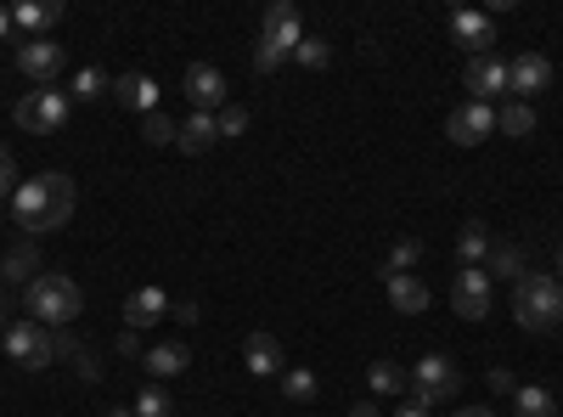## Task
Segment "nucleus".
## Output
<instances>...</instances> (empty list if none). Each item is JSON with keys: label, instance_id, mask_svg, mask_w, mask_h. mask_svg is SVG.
<instances>
[{"label": "nucleus", "instance_id": "nucleus-40", "mask_svg": "<svg viewBox=\"0 0 563 417\" xmlns=\"http://www.w3.org/2000/svg\"><path fill=\"white\" fill-rule=\"evenodd\" d=\"M451 417H496V411H490V406H456Z\"/></svg>", "mask_w": 563, "mask_h": 417}, {"label": "nucleus", "instance_id": "nucleus-21", "mask_svg": "<svg viewBox=\"0 0 563 417\" xmlns=\"http://www.w3.org/2000/svg\"><path fill=\"white\" fill-rule=\"evenodd\" d=\"M34 276H40V249L34 243L0 249V283H34Z\"/></svg>", "mask_w": 563, "mask_h": 417}, {"label": "nucleus", "instance_id": "nucleus-7", "mask_svg": "<svg viewBox=\"0 0 563 417\" xmlns=\"http://www.w3.org/2000/svg\"><path fill=\"white\" fill-rule=\"evenodd\" d=\"M0 344H7V355L18 366H29V373H40V366L57 361V333L40 328V321H12V328L0 333Z\"/></svg>", "mask_w": 563, "mask_h": 417}, {"label": "nucleus", "instance_id": "nucleus-41", "mask_svg": "<svg viewBox=\"0 0 563 417\" xmlns=\"http://www.w3.org/2000/svg\"><path fill=\"white\" fill-rule=\"evenodd\" d=\"M12 29H18V23H12V7H0V40H7Z\"/></svg>", "mask_w": 563, "mask_h": 417}, {"label": "nucleus", "instance_id": "nucleus-12", "mask_svg": "<svg viewBox=\"0 0 563 417\" xmlns=\"http://www.w3.org/2000/svg\"><path fill=\"white\" fill-rule=\"evenodd\" d=\"M507 90H512V102H530L541 90H552V63L541 52H519L507 63Z\"/></svg>", "mask_w": 563, "mask_h": 417}, {"label": "nucleus", "instance_id": "nucleus-3", "mask_svg": "<svg viewBox=\"0 0 563 417\" xmlns=\"http://www.w3.org/2000/svg\"><path fill=\"white\" fill-rule=\"evenodd\" d=\"M299 40H305L299 7H294V0H271L265 18H260V40H254V68L260 74H276L282 63L299 52Z\"/></svg>", "mask_w": 563, "mask_h": 417}, {"label": "nucleus", "instance_id": "nucleus-34", "mask_svg": "<svg viewBox=\"0 0 563 417\" xmlns=\"http://www.w3.org/2000/svg\"><path fill=\"white\" fill-rule=\"evenodd\" d=\"M214 130H220V135H231V142H238V135L249 130V113H243V108H231V102H225V108L214 113Z\"/></svg>", "mask_w": 563, "mask_h": 417}, {"label": "nucleus", "instance_id": "nucleus-39", "mask_svg": "<svg viewBox=\"0 0 563 417\" xmlns=\"http://www.w3.org/2000/svg\"><path fill=\"white\" fill-rule=\"evenodd\" d=\"M395 417H429V406H422V400H406V406H400Z\"/></svg>", "mask_w": 563, "mask_h": 417}, {"label": "nucleus", "instance_id": "nucleus-44", "mask_svg": "<svg viewBox=\"0 0 563 417\" xmlns=\"http://www.w3.org/2000/svg\"><path fill=\"white\" fill-rule=\"evenodd\" d=\"M102 417H135V411H130V406H108Z\"/></svg>", "mask_w": 563, "mask_h": 417}, {"label": "nucleus", "instance_id": "nucleus-19", "mask_svg": "<svg viewBox=\"0 0 563 417\" xmlns=\"http://www.w3.org/2000/svg\"><path fill=\"white\" fill-rule=\"evenodd\" d=\"M389 305H395L400 316H422V310H429V283H422L417 271L389 276Z\"/></svg>", "mask_w": 563, "mask_h": 417}, {"label": "nucleus", "instance_id": "nucleus-5", "mask_svg": "<svg viewBox=\"0 0 563 417\" xmlns=\"http://www.w3.org/2000/svg\"><path fill=\"white\" fill-rule=\"evenodd\" d=\"M68 113H74V102H68V90H57V85L29 90V97L12 108V119H18L29 135H57V130L68 124Z\"/></svg>", "mask_w": 563, "mask_h": 417}, {"label": "nucleus", "instance_id": "nucleus-37", "mask_svg": "<svg viewBox=\"0 0 563 417\" xmlns=\"http://www.w3.org/2000/svg\"><path fill=\"white\" fill-rule=\"evenodd\" d=\"M490 389H496V395H512L519 384H512V373H507V366H490Z\"/></svg>", "mask_w": 563, "mask_h": 417}, {"label": "nucleus", "instance_id": "nucleus-25", "mask_svg": "<svg viewBox=\"0 0 563 417\" xmlns=\"http://www.w3.org/2000/svg\"><path fill=\"white\" fill-rule=\"evenodd\" d=\"M456 260H462V265H485V260H490V231H485L479 220H467V226L456 231Z\"/></svg>", "mask_w": 563, "mask_h": 417}, {"label": "nucleus", "instance_id": "nucleus-17", "mask_svg": "<svg viewBox=\"0 0 563 417\" xmlns=\"http://www.w3.org/2000/svg\"><path fill=\"white\" fill-rule=\"evenodd\" d=\"M243 361H249L254 378H282V373H288V366H282V339H271V333H254L243 344Z\"/></svg>", "mask_w": 563, "mask_h": 417}, {"label": "nucleus", "instance_id": "nucleus-22", "mask_svg": "<svg viewBox=\"0 0 563 417\" xmlns=\"http://www.w3.org/2000/svg\"><path fill=\"white\" fill-rule=\"evenodd\" d=\"M220 142V130H214V113H192L180 130H175V147L180 153H209Z\"/></svg>", "mask_w": 563, "mask_h": 417}, {"label": "nucleus", "instance_id": "nucleus-4", "mask_svg": "<svg viewBox=\"0 0 563 417\" xmlns=\"http://www.w3.org/2000/svg\"><path fill=\"white\" fill-rule=\"evenodd\" d=\"M23 305H29V321H40V328H63V321L79 316L85 294H79L74 276H63V271H40L34 283H29V294H23Z\"/></svg>", "mask_w": 563, "mask_h": 417}, {"label": "nucleus", "instance_id": "nucleus-13", "mask_svg": "<svg viewBox=\"0 0 563 417\" xmlns=\"http://www.w3.org/2000/svg\"><path fill=\"white\" fill-rule=\"evenodd\" d=\"M462 85H467V102H496V97H507V63L501 57H467V68H462Z\"/></svg>", "mask_w": 563, "mask_h": 417}, {"label": "nucleus", "instance_id": "nucleus-20", "mask_svg": "<svg viewBox=\"0 0 563 417\" xmlns=\"http://www.w3.org/2000/svg\"><path fill=\"white\" fill-rule=\"evenodd\" d=\"M147 384H164V378H180L186 366H192V355H186V344H153L147 355Z\"/></svg>", "mask_w": 563, "mask_h": 417}, {"label": "nucleus", "instance_id": "nucleus-30", "mask_svg": "<svg viewBox=\"0 0 563 417\" xmlns=\"http://www.w3.org/2000/svg\"><path fill=\"white\" fill-rule=\"evenodd\" d=\"M135 417H175V400L164 395V384H147V389H141L135 395V406H130Z\"/></svg>", "mask_w": 563, "mask_h": 417}, {"label": "nucleus", "instance_id": "nucleus-42", "mask_svg": "<svg viewBox=\"0 0 563 417\" xmlns=\"http://www.w3.org/2000/svg\"><path fill=\"white\" fill-rule=\"evenodd\" d=\"M350 417H384V411H378V406L366 400V406H350Z\"/></svg>", "mask_w": 563, "mask_h": 417}, {"label": "nucleus", "instance_id": "nucleus-45", "mask_svg": "<svg viewBox=\"0 0 563 417\" xmlns=\"http://www.w3.org/2000/svg\"><path fill=\"white\" fill-rule=\"evenodd\" d=\"M558 283H563V249H558Z\"/></svg>", "mask_w": 563, "mask_h": 417}, {"label": "nucleus", "instance_id": "nucleus-36", "mask_svg": "<svg viewBox=\"0 0 563 417\" xmlns=\"http://www.w3.org/2000/svg\"><path fill=\"white\" fill-rule=\"evenodd\" d=\"M169 316L180 321V328H192V321H198V299H175V305H169Z\"/></svg>", "mask_w": 563, "mask_h": 417}, {"label": "nucleus", "instance_id": "nucleus-9", "mask_svg": "<svg viewBox=\"0 0 563 417\" xmlns=\"http://www.w3.org/2000/svg\"><path fill=\"white\" fill-rule=\"evenodd\" d=\"M451 305L462 321H485L490 305H496V288H490V271L485 265H462L456 283H451Z\"/></svg>", "mask_w": 563, "mask_h": 417}, {"label": "nucleus", "instance_id": "nucleus-23", "mask_svg": "<svg viewBox=\"0 0 563 417\" xmlns=\"http://www.w3.org/2000/svg\"><path fill=\"white\" fill-rule=\"evenodd\" d=\"M366 384H372V395H406L411 389V373L400 361H372L366 366Z\"/></svg>", "mask_w": 563, "mask_h": 417}, {"label": "nucleus", "instance_id": "nucleus-16", "mask_svg": "<svg viewBox=\"0 0 563 417\" xmlns=\"http://www.w3.org/2000/svg\"><path fill=\"white\" fill-rule=\"evenodd\" d=\"M113 97H119L130 113L147 119V113H158V79H153V74H119V79H113Z\"/></svg>", "mask_w": 563, "mask_h": 417}, {"label": "nucleus", "instance_id": "nucleus-26", "mask_svg": "<svg viewBox=\"0 0 563 417\" xmlns=\"http://www.w3.org/2000/svg\"><path fill=\"white\" fill-rule=\"evenodd\" d=\"M496 130H501V135H512V142H525V135L536 130V108H530V102H512V97H507V102L496 108Z\"/></svg>", "mask_w": 563, "mask_h": 417}, {"label": "nucleus", "instance_id": "nucleus-33", "mask_svg": "<svg viewBox=\"0 0 563 417\" xmlns=\"http://www.w3.org/2000/svg\"><path fill=\"white\" fill-rule=\"evenodd\" d=\"M417 260H422V243H417V238H400V243L389 249V276H400V271H411Z\"/></svg>", "mask_w": 563, "mask_h": 417}, {"label": "nucleus", "instance_id": "nucleus-8", "mask_svg": "<svg viewBox=\"0 0 563 417\" xmlns=\"http://www.w3.org/2000/svg\"><path fill=\"white\" fill-rule=\"evenodd\" d=\"M12 63H18L23 79H34V85L45 90V85H57V74L68 68V52H63L52 34H40V40H23V45H18V57H12Z\"/></svg>", "mask_w": 563, "mask_h": 417}, {"label": "nucleus", "instance_id": "nucleus-24", "mask_svg": "<svg viewBox=\"0 0 563 417\" xmlns=\"http://www.w3.org/2000/svg\"><path fill=\"white\" fill-rule=\"evenodd\" d=\"M512 417H558L552 389H541V384H519V389H512Z\"/></svg>", "mask_w": 563, "mask_h": 417}, {"label": "nucleus", "instance_id": "nucleus-28", "mask_svg": "<svg viewBox=\"0 0 563 417\" xmlns=\"http://www.w3.org/2000/svg\"><path fill=\"white\" fill-rule=\"evenodd\" d=\"M485 271H490V276H512V283H519V276H525V249H519V243H490Z\"/></svg>", "mask_w": 563, "mask_h": 417}, {"label": "nucleus", "instance_id": "nucleus-18", "mask_svg": "<svg viewBox=\"0 0 563 417\" xmlns=\"http://www.w3.org/2000/svg\"><path fill=\"white\" fill-rule=\"evenodd\" d=\"M12 23H18L29 40H40L45 29L63 23V0H23V7H12Z\"/></svg>", "mask_w": 563, "mask_h": 417}, {"label": "nucleus", "instance_id": "nucleus-11", "mask_svg": "<svg viewBox=\"0 0 563 417\" xmlns=\"http://www.w3.org/2000/svg\"><path fill=\"white\" fill-rule=\"evenodd\" d=\"M445 135H451L456 147H479L485 135H496V108H485V102H456L451 119H445Z\"/></svg>", "mask_w": 563, "mask_h": 417}, {"label": "nucleus", "instance_id": "nucleus-27", "mask_svg": "<svg viewBox=\"0 0 563 417\" xmlns=\"http://www.w3.org/2000/svg\"><path fill=\"white\" fill-rule=\"evenodd\" d=\"M108 90H113V79H108L102 68H79L74 85H68V102H102Z\"/></svg>", "mask_w": 563, "mask_h": 417}, {"label": "nucleus", "instance_id": "nucleus-31", "mask_svg": "<svg viewBox=\"0 0 563 417\" xmlns=\"http://www.w3.org/2000/svg\"><path fill=\"white\" fill-rule=\"evenodd\" d=\"M294 63H299V68H327V63H333V45H327L321 34H305L299 52H294Z\"/></svg>", "mask_w": 563, "mask_h": 417}, {"label": "nucleus", "instance_id": "nucleus-32", "mask_svg": "<svg viewBox=\"0 0 563 417\" xmlns=\"http://www.w3.org/2000/svg\"><path fill=\"white\" fill-rule=\"evenodd\" d=\"M175 130H180V124H169L164 113H147V119H141V135H147V147H169V142H175Z\"/></svg>", "mask_w": 563, "mask_h": 417}, {"label": "nucleus", "instance_id": "nucleus-43", "mask_svg": "<svg viewBox=\"0 0 563 417\" xmlns=\"http://www.w3.org/2000/svg\"><path fill=\"white\" fill-rule=\"evenodd\" d=\"M7 316H12V305H7V299H0V333H7V328H12V321H7Z\"/></svg>", "mask_w": 563, "mask_h": 417}, {"label": "nucleus", "instance_id": "nucleus-6", "mask_svg": "<svg viewBox=\"0 0 563 417\" xmlns=\"http://www.w3.org/2000/svg\"><path fill=\"white\" fill-rule=\"evenodd\" d=\"M411 400H422V406H445V400H456L462 395V373H456V361L451 355H422L417 366H411Z\"/></svg>", "mask_w": 563, "mask_h": 417}, {"label": "nucleus", "instance_id": "nucleus-14", "mask_svg": "<svg viewBox=\"0 0 563 417\" xmlns=\"http://www.w3.org/2000/svg\"><path fill=\"white\" fill-rule=\"evenodd\" d=\"M451 40L467 45L474 57H490V45H496V18H490V12H474V7H456V12H451Z\"/></svg>", "mask_w": 563, "mask_h": 417}, {"label": "nucleus", "instance_id": "nucleus-10", "mask_svg": "<svg viewBox=\"0 0 563 417\" xmlns=\"http://www.w3.org/2000/svg\"><path fill=\"white\" fill-rule=\"evenodd\" d=\"M231 97V85L214 63H192L186 68V102H192V113H220Z\"/></svg>", "mask_w": 563, "mask_h": 417}, {"label": "nucleus", "instance_id": "nucleus-29", "mask_svg": "<svg viewBox=\"0 0 563 417\" xmlns=\"http://www.w3.org/2000/svg\"><path fill=\"white\" fill-rule=\"evenodd\" d=\"M316 373H305V366H288V373H282V395H288L294 406H310L316 400Z\"/></svg>", "mask_w": 563, "mask_h": 417}, {"label": "nucleus", "instance_id": "nucleus-38", "mask_svg": "<svg viewBox=\"0 0 563 417\" xmlns=\"http://www.w3.org/2000/svg\"><path fill=\"white\" fill-rule=\"evenodd\" d=\"M113 350H119V355H141V339H135V333H130V328H124V333H119V344H113Z\"/></svg>", "mask_w": 563, "mask_h": 417}, {"label": "nucleus", "instance_id": "nucleus-2", "mask_svg": "<svg viewBox=\"0 0 563 417\" xmlns=\"http://www.w3.org/2000/svg\"><path fill=\"white\" fill-rule=\"evenodd\" d=\"M512 316H519L525 333H552L563 321V283L547 271H525L519 288H512Z\"/></svg>", "mask_w": 563, "mask_h": 417}, {"label": "nucleus", "instance_id": "nucleus-1", "mask_svg": "<svg viewBox=\"0 0 563 417\" xmlns=\"http://www.w3.org/2000/svg\"><path fill=\"white\" fill-rule=\"evenodd\" d=\"M12 215L29 238H45V231H63L74 220V180L68 175H34L12 193Z\"/></svg>", "mask_w": 563, "mask_h": 417}, {"label": "nucleus", "instance_id": "nucleus-35", "mask_svg": "<svg viewBox=\"0 0 563 417\" xmlns=\"http://www.w3.org/2000/svg\"><path fill=\"white\" fill-rule=\"evenodd\" d=\"M18 187H23V180H18V158H12L7 142H0V198H12Z\"/></svg>", "mask_w": 563, "mask_h": 417}, {"label": "nucleus", "instance_id": "nucleus-15", "mask_svg": "<svg viewBox=\"0 0 563 417\" xmlns=\"http://www.w3.org/2000/svg\"><path fill=\"white\" fill-rule=\"evenodd\" d=\"M164 316H169V294L153 288V283L135 288V294L124 299V328H130V333H135V328H153V321H164Z\"/></svg>", "mask_w": 563, "mask_h": 417}]
</instances>
